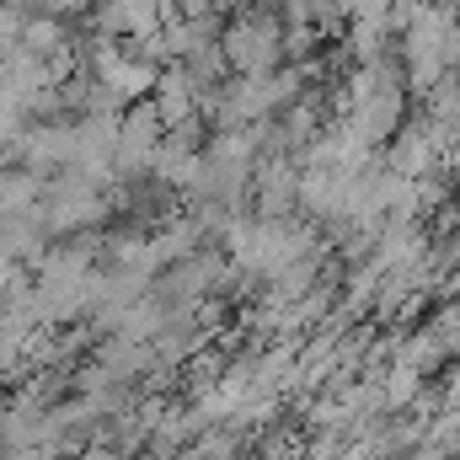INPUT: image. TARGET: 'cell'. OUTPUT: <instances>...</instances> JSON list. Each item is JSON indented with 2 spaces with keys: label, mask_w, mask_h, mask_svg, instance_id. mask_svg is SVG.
<instances>
[{
  "label": "cell",
  "mask_w": 460,
  "mask_h": 460,
  "mask_svg": "<svg viewBox=\"0 0 460 460\" xmlns=\"http://www.w3.org/2000/svg\"><path fill=\"white\" fill-rule=\"evenodd\" d=\"M429 161H434L429 134H423V128H402V134H396V145H391V172H396V177H418Z\"/></svg>",
  "instance_id": "1"
},
{
  "label": "cell",
  "mask_w": 460,
  "mask_h": 460,
  "mask_svg": "<svg viewBox=\"0 0 460 460\" xmlns=\"http://www.w3.org/2000/svg\"><path fill=\"white\" fill-rule=\"evenodd\" d=\"M412 396H418V369H412V364H402V369L385 380V402H391V407H407Z\"/></svg>",
  "instance_id": "2"
}]
</instances>
